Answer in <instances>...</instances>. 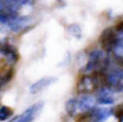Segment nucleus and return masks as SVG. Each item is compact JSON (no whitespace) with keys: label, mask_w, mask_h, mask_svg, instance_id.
I'll use <instances>...</instances> for the list:
<instances>
[{"label":"nucleus","mask_w":123,"mask_h":122,"mask_svg":"<svg viewBox=\"0 0 123 122\" xmlns=\"http://www.w3.org/2000/svg\"><path fill=\"white\" fill-rule=\"evenodd\" d=\"M116 116L118 118L123 117V104L117 106V110H116Z\"/></svg>","instance_id":"obj_7"},{"label":"nucleus","mask_w":123,"mask_h":122,"mask_svg":"<svg viewBox=\"0 0 123 122\" xmlns=\"http://www.w3.org/2000/svg\"><path fill=\"white\" fill-rule=\"evenodd\" d=\"M91 118V115L89 113H82V114L78 115L75 117V122H88Z\"/></svg>","instance_id":"obj_6"},{"label":"nucleus","mask_w":123,"mask_h":122,"mask_svg":"<svg viewBox=\"0 0 123 122\" xmlns=\"http://www.w3.org/2000/svg\"><path fill=\"white\" fill-rule=\"evenodd\" d=\"M42 102L35 103L29 106L28 109H26L23 113L14 116L8 122H33L39 114L40 110H42Z\"/></svg>","instance_id":"obj_1"},{"label":"nucleus","mask_w":123,"mask_h":122,"mask_svg":"<svg viewBox=\"0 0 123 122\" xmlns=\"http://www.w3.org/2000/svg\"><path fill=\"white\" fill-rule=\"evenodd\" d=\"M51 83H52V79L43 78V79H41V80H39V81L33 84L30 86V88H29V91L33 94H38V93L40 92L41 90L45 89L46 87H47L48 85H49Z\"/></svg>","instance_id":"obj_3"},{"label":"nucleus","mask_w":123,"mask_h":122,"mask_svg":"<svg viewBox=\"0 0 123 122\" xmlns=\"http://www.w3.org/2000/svg\"><path fill=\"white\" fill-rule=\"evenodd\" d=\"M101 47L104 50H110L112 49L116 44V35L112 31H105L104 32L103 35L100 40Z\"/></svg>","instance_id":"obj_2"},{"label":"nucleus","mask_w":123,"mask_h":122,"mask_svg":"<svg viewBox=\"0 0 123 122\" xmlns=\"http://www.w3.org/2000/svg\"><path fill=\"white\" fill-rule=\"evenodd\" d=\"M0 53L13 61H16L18 59V54L16 50L10 44H0Z\"/></svg>","instance_id":"obj_4"},{"label":"nucleus","mask_w":123,"mask_h":122,"mask_svg":"<svg viewBox=\"0 0 123 122\" xmlns=\"http://www.w3.org/2000/svg\"><path fill=\"white\" fill-rule=\"evenodd\" d=\"M122 29H123V22L120 23L119 24H117V30H122Z\"/></svg>","instance_id":"obj_8"},{"label":"nucleus","mask_w":123,"mask_h":122,"mask_svg":"<svg viewBox=\"0 0 123 122\" xmlns=\"http://www.w3.org/2000/svg\"><path fill=\"white\" fill-rule=\"evenodd\" d=\"M14 114V111L9 106L3 105L0 107V121H5L10 119Z\"/></svg>","instance_id":"obj_5"}]
</instances>
